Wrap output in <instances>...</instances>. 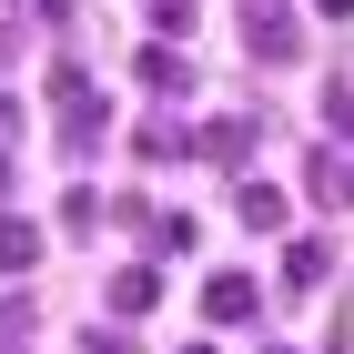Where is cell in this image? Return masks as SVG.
Listing matches in <instances>:
<instances>
[{
  "label": "cell",
  "mask_w": 354,
  "mask_h": 354,
  "mask_svg": "<svg viewBox=\"0 0 354 354\" xmlns=\"http://www.w3.org/2000/svg\"><path fill=\"white\" fill-rule=\"evenodd\" d=\"M243 51H253V61H294V51H304L294 0H243Z\"/></svg>",
  "instance_id": "1"
},
{
  "label": "cell",
  "mask_w": 354,
  "mask_h": 354,
  "mask_svg": "<svg viewBox=\"0 0 354 354\" xmlns=\"http://www.w3.org/2000/svg\"><path fill=\"white\" fill-rule=\"evenodd\" d=\"M203 314H213V324H253V314H263V283H253V273H213V283H203Z\"/></svg>",
  "instance_id": "2"
},
{
  "label": "cell",
  "mask_w": 354,
  "mask_h": 354,
  "mask_svg": "<svg viewBox=\"0 0 354 354\" xmlns=\"http://www.w3.org/2000/svg\"><path fill=\"white\" fill-rule=\"evenodd\" d=\"M183 152H203V162H253V122L233 111V122H203V132H183Z\"/></svg>",
  "instance_id": "3"
},
{
  "label": "cell",
  "mask_w": 354,
  "mask_h": 354,
  "mask_svg": "<svg viewBox=\"0 0 354 354\" xmlns=\"http://www.w3.org/2000/svg\"><path fill=\"white\" fill-rule=\"evenodd\" d=\"M152 304H162V273H152V263H122V273H111V314H152Z\"/></svg>",
  "instance_id": "4"
},
{
  "label": "cell",
  "mask_w": 354,
  "mask_h": 354,
  "mask_svg": "<svg viewBox=\"0 0 354 354\" xmlns=\"http://www.w3.org/2000/svg\"><path fill=\"white\" fill-rule=\"evenodd\" d=\"M233 213H243L253 233H283V213H294V203H283V183H243V192H233Z\"/></svg>",
  "instance_id": "5"
},
{
  "label": "cell",
  "mask_w": 354,
  "mask_h": 354,
  "mask_svg": "<svg viewBox=\"0 0 354 354\" xmlns=\"http://www.w3.org/2000/svg\"><path fill=\"white\" fill-rule=\"evenodd\" d=\"M30 263H41V223L0 213V273H30Z\"/></svg>",
  "instance_id": "6"
},
{
  "label": "cell",
  "mask_w": 354,
  "mask_h": 354,
  "mask_svg": "<svg viewBox=\"0 0 354 354\" xmlns=\"http://www.w3.org/2000/svg\"><path fill=\"white\" fill-rule=\"evenodd\" d=\"M132 223L152 233V253H192V243H203V223H192V213H132Z\"/></svg>",
  "instance_id": "7"
},
{
  "label": "cell",
  "mask_w": 354,
  "mask_h": 354,
  "mask_svg": "<svg viewBox=\"0 0 354 354\" xmlns=\"http://www.w3.org/2000/svg\"><path fill=\"white\" fill-rule=\"evenodd\" d=\"M132 71H142L152 91H192V61H183V51H162V41H152V51H142Z\"/></svg>",
  "instance_id": "8"
},
{
  "label": "cell",
  "mask_w": 354,
  "mask_h": 354,
  "mask_svg": "<svg viewBox=\"0 0 354 354\" xmlns=\"http://www.w3.org/2000/svg\"><path fill=\"white\" fill-rule=\"evenodd\" d=\"M324 263H334L324 243H294V253H283V283H294V294H314V283H324Z\"/></svg>",
  "instance_id": "9"
},
{
  "label": "cell",
  "mask_w": 354,
  "mask_h": 354,
  "mask_svg": "<svg viewBox=\"0 0 354 354\" xmlns=\"http://www.w3.org/2000/svg\"><path fill=\"white\" fill-rule=\"evenodd\" d=\"M304 172H314V203H324V213H344V162H334V152H314Z\"/></svg>",
  "instance_id": "10"
},
{
  "label": "cell",
  "mask_w": 354,
  "mask_h": 354,
  "mask_svg": "<svg viewBox=\"0 0 354 354\" xmlns=\"http://www.w3.org/2000/svg\"><path fill=\"white\" fill-rule=\"evenodd\" d=\"M142 10H152V30H162V41H183V30H192V0H142Z\"/></svg>",
  "instance_id": "11"
},
{
  "label": "cell",
  "mask_w": 354,
  "mask_h": 354,
  "mask_svg": "<svg viewBox=\"0 0 354 354\" xmlns=\"http://www.w3.org/2000/svg\"><path fill=\"white\" fill-rule=\"evenodd\" d=\"M21 10H30V21H71V0H21Z\"/></svg>",
  "instance_id": "12"
},
{
  "label": "cell",
  "mask_w": 354,
  "mask_h": 354,
  "mask_svg": "<svg viewBox=\"0 0 354 354\" xmlns=\"http://www.w3.org/2000/svg\"><path fill=\"white\" fill-rule=\"evenodd\" d=\"M334 132H344V142H354V91H334Z\"/></svg>",
  "instance_id": "13"
},
{
  "label": "cell",
  "mask_w": 354,
  "mask_h": 354,
  "mask_svg": "<svg viewBox=\"0 0 354 354\" xmlns=\"http://www.w3.org/2000/svg\"><path fill=\"white\" fill-rule=\"evenodd\" d=\"M91 354H142V344H132V334H102V344H91Z\"/></svg>",
  "instance_id": "14"
},
{
  "label": "cell",
  "mask_w": 354,
  "mask_h": 354,
  "mask_svg": "<svg viewBox=\"0 0 354 354\" xmlns=\"http://www.w3.org/2000/svg\"><path fill=\"white\" fill-rule=\"evenodd\" d=\"M314 10H324V21H354V0H314Z\"/></svg>",
  "instance_id": "15"
},
{
  "label": "cell",
  "mask_w": 354,
  "mask_h": 354,
  "mask_svg": "<svg viewBox=\"0 0 354 354\" xmlns=\"http://www.w3.org/2000/svg\"><path fill=\"white\" fill-rule=\"evenodd\" d=\"M344 213H354V162H344Z\"/></svg>",
  "instance_id": "16"
},
{
  "label": "cell",
  "mask_w": 354,
  "mask_h": 354,
  "mask_svg": "<svg viewBox=\"0 0 354 354\" xmlns=\"http://www.w3.org/2000/svg\"><path fill=\"white\" fill-rule=\"evenodd\" d=\"M0 192H10V162H0Z\"/></svg>",
  "instance_id": "17"
},
{
  "label": "cell",
  "mask_w": 354,
  "mask_h": 354,
  "mask_svg": "<svg viewBox=\"0 0 354 354\" xmlns=\"http://www.w3.org/2000/svg\"><path fill=\"white\" fill-rule=\"evenodd\" d=\"M183 354H213V344H183Z\"/></svg>",
  "instance_id": "18"
},
{
  "label": "cell",
  "mask_w": 354,
  "mask_h": 354,
  "mask_svg": "<svg viewBox=\"0 0 354 354\" xmlns=\"http://www.w3.org/2000/svg\"><path fill=\"white\" fill-rule=\"evenodd\" d=\"M0 354H21V344H0Z\"/></svg>",
  "instance_id": "19"
},
{
  "label": "cell",
  "mask_w": 354,
  "mask_h": 354,
  "mask_svg": "<svg viewBox=\"0 0 354 354\" xmlns=\"http://www.w3.org/2000/svg\"><path fill=\"white\" fill-rule=\"evenodd\" d=\"M273 354H283V344H273Z\"/></svg>",
  "instance_id": "20"
}]
</instances>
